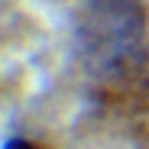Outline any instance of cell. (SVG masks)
<instances>
[{"label":"cell","instance_id":"obj_1","mask_svg":"<svg viewBox=\"0 0 149 149\" xmlns=\"http://www.w3.org/2000/svg\"><path fill=\"white\" fill-rule=\"evenodd\" d=\"M71 52L94 113L133 149H149L146 0H81L71 29Z\"/></svg>","mask_w":149,"mask_h":149},{"label":"cell","instance_id":"obj_2","mask_svg":"<svg viewBox=\"0 0 149 149\" xmlns=\"http://www.w3.org/2000/svg\"><path fill=\"white\" fill-rule=\"evenodd\" d=\"M3 149H39V146H36L33 139H23V136H13V139H10V143H7Z\"/></svg>","mask_w":149,"mask_h":149}]
</instances>
